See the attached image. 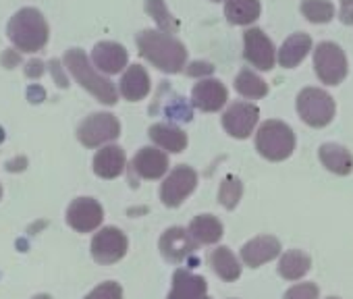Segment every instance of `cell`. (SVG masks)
Segmentation results:
<instances>
[{"mask_svg": "<svg viewBox=\"0 0 353 299\" xmlns=\"http://www.w3.org/2000/svg\"><path fill=\"white\" fill-rule=\"evenodd\" d=\"M137 48L139 54L162 73H179L188 61V50L179 40L156 30L137 34Z\"/></svg>", "mask_w": 353, "mask_h": 299, "instance_id": "obj_1", "label": "cell"}, {"mask_svg": "<svg viewBox=\"0 0 353 299\" xmlns=\"http://www.w3.org/2000/svg\"><path fill=\"white\" fill-rule=\"evenodd\" d=\"M65 69L75 77V81L88 90L98 102L112 106L119 100V90L114 87V83L104 77L102 73H96L88 54L81 48H71L65 54Z\"/></svg>", "mask_w": 353, "mask_h": 299, "instance_id": "obj_2", "label": "cell"}, {"mask_svg": "<svg viewBox=\"0 0 353 299\" xmlns=\"http://www.w3.org/2000/svg\"><path fill=\"white\" fill-rule=\"evenodd\" d=\"M7 34H9L13 46L21 52L42 50L50 38V30H48L44 15L36 9H30V7L17 11L11 17Z\"/></svg>", "mask_w": 353, "mask_h": 299, "instance_id": "obj_3", "label": "cell"}, {"mask_svg": "<svg viewBox=\"0 0 353 299\" xmlns=\"http://www.w3.org/2000/svg\"><path fill=\"white\" fill-rule=\"evenodd\" d=\"M256 150L270 163L287 161L295 150V133L283 121H266L256 133Z\"/></svg>", "mask_w": 353, "mask_h": 299, "instance_id": "obj_4", "label": "cell"}, {"mask_svg": "<svg viewBox=\"0 0 353 299\" xmlns=\"http://www.w3.org/2000/svg\"><path fill=\"white\" fill-rule=\"evenodd\" d=\"M297 112L310 127H326L334 118L336 106L330 94L320 87H303L297 96Z\"/></svg>", "mask_w": 353, "mask_h": 299, "instance_id": "obj_5", "label": "cell"}, {"mask_svg": "<svg viewBox=\"0 0 353 299\" xmlns=\"http://www.w3.org/2000/svg\"><path fill=\"white\" fill-rule=\"evenodd\" d=\"M314 69L322 83L339 85L347 77V56L334 42H320L314 50Z\"/></svg>", "mask_w": 353, "mask_h": 299, "instance_id": "obj_6", "label": "cell"}, {"mask_svg": "<svg viewBox=\"0 0 353 299\" xmlns=\"http://www.w3.org/2000/svg\"><path fill=\"white\" fill-rule=\"evenodd\" d=\"M121 135V123L110 112H94L81 121L77 129V139L85 147H100L108 141H114Z\"/></svg>", "mask_w": 353, "mask_h": 299, "instance_id": "obj_7", "label": "cell"}, {"mask_svg": "<svg viewBox=\"0 0 353 299\" xmlns=\"http://www.w3.org/2000/svg\"><path fill=\"white\" fill-rule=\"evenodd\" d=\"M198 185V173L192 167L179 165L174 167L168 177L164 179L162 187H160V200L164 206L168 208H176L185 202V198H190L194 194Z\"/></svg>", "mask_w": 353, "mask_h": 299, "instance_id": "obj_8", "label": "cell"}, {"mask_svg": "<svg viewBox=\"0 0 353 299\" xmlns=\"http://www.w3.org/2000/svg\"><path fill=\"white\" fill-rule=\"evenodd\" d=\"M129 241L117 227H104L92 239V258L98 264H114L125 258Z\"/></svg>", "mask_w": 353, "mask_h": 299, "instance_id": "obj_9", "label": "cell"}, {"mask_svg": "<svg viewBox=\"0 0 353 299\" xmlns=\"http://www.w3.org/2000/svg\"><path fill=\"white\" fill-rule=\"evenodd\" d=\"M243 56L252 67L260 71H270L276 63L274 44L258 28H252L243 34Z\"/></svg>", "mask_w": 353, "mask_h": 299, "instance_id": "obj_10", "label": "cell"}, {"mask_svg": "<svg viewBox=\"0 0 353 299\" xmlns=\"http://www.w3.org/2000/svg\"><path fill=\"white\" fill-rule=\"evenodd\" d=\"M258 121H260V110L252 102H235L223 114V127L235 139L250 137Z\"/></svg>", "mask_w": 353, "mask_h": 299, "instance_id": "obj_11", "label": "cell"}, {"mask_svg": "<svg viewBox=\"0 0 353 299\" xmlns=\"http://www.w3.org/2000/svg\"><path fill=\"white\" fill-rule=\"evenodd\" d=\"M198 241L183 227H170L160 237V254L172 264H181L198 249Z\"/></svg>", "mask_w": 353, "mask_h": 299, "instance_id": "obj_12", "label": "cell"}, {"mask_svg": "<svg viewBox=\"0 0 353 299\" xmlns=\"http://www.w3.org/2000/svg\"><path fill=\"white\" fill-rule=\"evenodd\" d=\"M104 210L94 198H77L67 210V223L77 233H92L102 225Z\"/></svg>", "mask_w": 353, "mask_h": 299, "instance_id": "obj_13", "label": "cell"}, {"mask_svg": "<svg viewBox=\"0 0 353 299\" xmlns=\"http://www.w3.org/2000/svg\"><path fill=\"white\" fill-rule=\"evenodd\" d=\"M168 154L164 150L145 145L139 152L133 156L131 161V171L139 177V179H148V181H156L162 179L168 173Z\"/></svg>", "mask_w": 353, "mask_h": 299, "instance_id": "obj_14", "label": "cell"}, {"mask_svg": "<svg viewBox=\"0 0 353 299\" xmlns=\"http://www.w3.org/2000/svg\"><path fill=\"white\" fill-rule=\"evenodd\" d=\"M227 100H229V92L219 79H200L194 85L192 102L202 112H216L227 104Z\"/></svg>", "mask_w": 353, "mask_h": 299, "instance_id": "obj_15", "label": "cell"}, {"mask_svg": "<svg viewBox=\"0 0 353 299\" xmlns=\"http://www.w3.org/2000/svg\"><path fill=\"white\" fill-rule=\"evenodd\" d=\"M281 254V241L272 235H260L241 247V260L250 268H258Z\"/></svg>", "mask_w": 353, "mask_h": 299, "instance_id": "obj_16", "label": "cell"}, {"mask_svg": "<svg viewBox=\"0 0 353 299\" xmlns=\"http://www.w3.org/2000/svg\"><path fill=\"white\" fill-rule=\"evenodd\" d=\"M127 50L117 42H100L92 52V63L106 75H117L127 67Z\"/></svg>", "mask_w": 353, "mask_h": 299, "instance_id": "obj_17", "label": "cell"}, {"mask_svg": "<svg viewBox=\"0 0 353 299\" xmlns=\"http://www.w3.org/2000/svg\"><path fill=\"white\" fill-rule=\"evenodd\" d=\"M125 165H127L125 150L119 145H104L94 156V173L100 179H117L119 175H123Z\"/></svg>", "mask_w": 353, "mask_h": 299, "instance_id": "obj_18", "label": "cell"}, {"mask_svg": "<svg viewBox=\"0 0 353 299\" xmlns=\"http://www.w3.org/2000/svg\"><path fill=\"white\" fill-rule=\"evenodd\" d=\"M152 85H150V77L148 71L141 65H131L127 67V71L123 73L121 81H119V92L125 100L129 102H139L150 94Z\"/></svg>", "mask_w": 353, "mask_h": 299, "instance_id": "obj_19", "label": "cell"}, {"mask_svg": "<svg viewBox=\"0 0 353 299\" xmlns=\"http://www.w3.org/2000/svg\"><path fill=\"white\" fill-rule=\"evenodd\" d=\"M148 135H150V139L158 147H162L164 152H170V154H179V152H183V150L188 147V135L179 127H174L170 123H156V125H152Z\"/></svg>", "mask_w": 353, "mask_h": 299, "instance_id": "obj_20", "label": "cell"}, {"mask_svg": "<svg viewBox=\"0 0 353 299\" xmlns=\"http://www.w3.org/2000/svg\"><path fill=\"white\" fill-rule=\"evenodd\" d=\"M318 156L322 167L334 175L345 177L353 171V154L339 143H322L318 150Z\"/></svg>", "mask_w": 353, "mask_h": 299, "instance_id": "obj_21", "label": "cell"}, {"mask_svg": "<svg viewBox=\"0 0 353 299\" xmlns=\"http://www.w3.org/2000/svg\"><path fill=\"white\" fill-rule=\"evenodd\" d=\"M208 291L206 278L188 270H176L172 274V291L168 299H200Z\"/></svg>", "mask_w": 353, "mask_h": 299, "instance_id": "obj_22", "label": "cell"}, {"mask_svg": "<svg viewBox=\"0 0 353 299\" xmlns=\"http://www.w3.org/2000/svg\"><path fill=\"white\" fill-rule=\"evenodd\" d=\"M312 50V38L307 34H293L285 40V44L279 50V65L285 69H293L297 67Z\"/></svg>", "mask_w": 353, "mask_h": 299, "instance_id": "obj_23", "label": "cell"}, {"mask_svg": "<svg viewBox=\"0 0 353 299\" xmlns=\"http://www.w3.org/2000/svg\"><path fill=\"white\" fill-rule=\"evenodd\" d=\"M188 231H190L192 237H194L198 243H202V245L219 243V241L223 239V233H225L223 223H221L216 216H212V214H200V216H196V218L192 220V225H190Z\"/></svg>", "mask_w": 353, "mask_h": 299, "instance_id": "obj_24", "label": "cell"}, {"mask_svg": "<svg viewBox=\"0 0 353 299\" xmlns=\"http://www.w3.org/2000/svg\"><path fill=\"white\" fill-rule=\"evenodd\" d=\"M312 268V258L301 249H289L279 260V274L285 280H299Z\"/></svg>", "mask_w": 353, "mask_h": 299, "instance_id": "obj_25", "label": "cell"}, {"mask_svg": "<svg viewBox=\"0 0 353 299\" xmlns=\"http://www.w3.org/2000/svg\"><path fill=\"white\" fill-rule=\"evenodd\" d=\"M210 266L227 282H233V280H237L241 276V264H239V260L225 245H219L216 249H212V254H210Z\"/></svg>", "mask_w": 353, "mask_h": 299, "instance_id": "obj_26", "label": "cell"}, {"mask_svg": "<svg viewBox=\"0 0 353 299\" xmlns=\"http://www.w3.org/2000/svg\"><path fill=\"white\" fill-rule=\"evenodd\" d=\"M260 0H227L225 17L233 25H250L260 17Z\"/></svg>", "mask_w": 353, "mask_h": 299, "instance_id": "obj_27", "label": "cell"}, {"mask_svg": "<svg viewBox=\"0 0 353 299\" xmlns=\"http://www.w3.org/2000/svg\"><path fill=\"white\" fill-rule=\"evenodd\" d=\"M235 90L243 96V98H250V100H258V98H264L268 94V83L256 75L254 71L250 69H243L237 79H235Z\"/></svg>", "mask_w": 353, "mask_h": 299, "instance_id": "obj_28", "label": "cell"}, {"mask_svg": "<svg viewBox=\"0 0 353 299\" xmlns=\"http://www.w3.org/2000/svg\"><path fill=\"white\" fill-rule=\"evenodd\" d=\"M301 13L312 23H328L334 17V7L328 0H301Z\"/></svg>", "mask_w": 353, "mask_h": 299, "instance_id": "obj_29", "label": "cell"}, {"mask_svg": "<svg viewBox=\"0 0 353 299\" xmlns=\"http://www.w3.org/2000/svg\"><path fill=\"white\" fill-rule=\"evenodd\" d=\"M145 11L154 17V21L158 23V28L164 32V34H176V30H179V23H176L170 13L166 11V5L164 0H145Z\"/></svg>", "mask_w": 353, "mask_h": 299, "instance_id": "obj_30", "label": "cell"}, {"mask_svg": "<svg viewBox=\"0 0 353 299\" xmlns=\"http://www.w3.org/2000/svg\"><path fill=\"white\" fill-rule=\"evenodd\" d=\"M241 194H243V185L237 177L229 175L223 183H221V189H219V202L227 208V210H233L239 200H241Z\"/></svg>", "mask_w": 353, "mask_h": 299, "instance_id": "obj_31", "label": "cell"}, {"mask_svg": "<svg viewBox=\"0 0 353 299\" xmlns=\"http://www.w3.org/2000/svg\"><path fill=\"white\" fill-rule=\"evenodd\" d=\"M83 299H123V289L119 282L114 280H106L102 285H98L90 295H85Z\"/></svg>", "mask_w": 353, "mask_h": 299, "instance_id": "obj_32", "label": "cell"}, {"mask_svg": "<svg viewBox=\"0 0 353 299\" xmlns=\"http://www.w3.org/2000/svg\"><path fill=\"white\" fill-rule=\"evenodd\" d=\"M320 295V289L314 285V282H299V285H293L283 299H318Z\"/></svg>", "mask_w": 353, "mask_h": 299, "instance_id": "obj_33", "label": "cell"}, {"mask_svg": "<svg viewBox=\"0 0 353 299\" xmlns=\"http://www.w3.org/2000/svg\"><path fill=\"white\" fill-rule=\"evenodd\" d=\"M345 25H353V0H341V17Z\"/></svg>", "mask_w": 353, "mask_h": 299, "instance_id": "obj_34", "label": "cell"}, {"mask_svg": "<svg viewBox=\"0 0 353 299\" xmlns=\"http://www.w3.org/2000/svg\"><path fill=\"white\" fill-rule=\"evenodd\" d=\"M212 71H214V67H212L210 63H194L192 69H188L190 75H200V73H202V75H210Z\"/></svg>", "mask_w": 353, "mask_h": 299, "instance_id": "obj_35", "label": "cell"}, {"mask_svg": "<svg viewBox=\"0 0 353 299\" xmlns=\"http://www.w3.org/2000/svg\"><path fill=\"white\" fill-rule=\"evenodd\" d=\"M32 299H52L50 295H46V293H42V295H36V297H32Z\"/></svg>", "mask_w": 353, "mask_h": 299, "instance_id": "obj_36", "label": "cell"}, {"mask_svg": "<svg viewBox=\"0 0 353 299\" xmlns=\"http://www.w3.org/2000/svg\"><path fill=\"white\" fill-rule=\"evenodd\" d=\"M0 198H3V187H0Z\"/></svg>", "mask_w": 353, "mask_h": 299, "instance_id": "obj_37", "label": "cell"}, {"mask_svg": "<svg viewBox=\"0 0 353 299\" xmlns=\"http://www.w3.org/2000/svg\"><path fill=\"white\" fill-rule=\"evenodd\" d=\"M200 299H210V297H206V295H204V297H200Z\"/></svg>", "mask_w": 353, "mask_h": 299, "instance_id": "obj_38", "label": "cell"}, {"mask_svg": "<svg viewBox=\"0 0 353 299\" xmlns=\"http://www.w3.org/2000/svg\"><path fill=\"white\" fill-rule=\"evenodd\" d=\"M326 299H339V297H326Z\"/></svg>", "mask_w": 353, "mask_h": 299, "instance_id": "obj_39", "label": "cell"}, {"mask_svg": "<svg viewBox=\"0 0 353 299\" xmlns=\"http://www.w3.org/2000/svg\"><path fill=\"white\" fill-rule=\"evenodd\" d=\"M214 3H219V0H214Z\"/></svg>", "mask_w": 353, "mask_h": 299, "instance_id": "obj_40", "label": "cell"}]
</instances>
